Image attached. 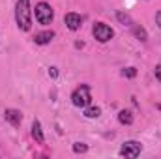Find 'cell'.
I'll list each match as a JSON object with an SVG mask.
<instances>
[{
    "label": "cell",
    "instance_id": "30bf717a",
    "mask_svg": "<svg viewBox=\"0 0 161 159\" xmlns=\"http://www.w3.org/2000/svg\"><path fill=\"white\" fill-rule=\"evenodd\" d=\"M118 122H120L122 125H131L133 123V114L129 111H120L118 112Z\"/></svg>",
    "mask_w": 161,
    "mask_h": 159
},
{
    "label": "cell",
    "instance_id": "4fadbf2b",
    "mask_svg": "<svg viewBox=\"0 0 161 159\" xmlns=\"http://www.w3.org/2000/svg\"><path fill=\"white\" fill-rule=\"evenodd\" d=\"M116 17H118V21H120L122 25H127V26H131V25H133V21H131V17H129L127 13L118 11V13H116Z\"/></svg>",
    "mask_w": 161,
    "mask_h": 159
},
{
    "label": "cell",
    "instance_id": "ba28073f",
    "mask_svg": "<svg viewBox=\"0 0 161 159\" xmlns=\"http://www.w3.org/2000/svg\"><path fill=\"white\" fill-rule=\"evenodd\" d=\"M32 137L38 144H45V137H43V129H41L40 120H34L32 122Z\"/></svg>",
    "mask_w": 161,
    "mask_h": 159
},
{
    "label": "cell",
    "instance_id": "6da1fadb",
    "mask_svg": "<svg viewBox=\"0 0 161 159\" xmlns=\"http://www.w3.org/2000/svg\"><path fill=\"white\" fill-rule=\"evenodd\" d=\"M15 21H17V26L23 32H28L32 28L30 0H17V4H15Z\"/></svg>",
    "mask_w": 161,
    "mask_h": 159
},
{
    "label": "cell",
    "instance_id": "ac0fdd59",
    "mask_svg": "<svg viewBox=\"0 0 161 159\" xmlns=\"http://www.w3.org/2000/svg\"><path fill=\"white\" fill-rule=\"evenodd\" d=\"M156 23H158V26L161 28V11H158V13H156Z\"/></svg>",
    "mask_w": 161,
    "mask_h": 159
},
{
    "label": "cell",
    "instance_id": "5b68a950",
    "mask_svg": "<svg viewBox=\"0 0 161 159\" xmlns=\"http://www.w3.org/2000/svg\"><path fill=\"white\" fill-rule=\"evenodd\" d=\"M141 152H142V146H141V142H137V140H127V142H124L120 148V156L124 157H139L141 156Z\"/></svg>",
    "mask_w": 161,
    "mask_h": 159
},
{
    "label": "cell",
    "instance_id": "3957f363",
    "mask_svg": "<svg viewBox=\"0 0 161 159\" xmlns=\"http://www.w3.org/2000/svg\"><path fill=\"white\" fill-rule=\"evenodd\" d=\"M36 21L40 23V25H51L53 23V19H54V11H53V8L47 4V2H40V4H36Z\"/></svg>",
    "mask_w": 161,
    "mask_h": 159
},
{
    "label": "cell",
    "instance_id": "e0dca14e",
    "mask_svg": "<svg viewBox=\"0 0 161 159\" xmlns=\"http://www.w3.org/2000/svg\"><path fill=\"white\" fill-rule=\"evenodd\" d=\"M56 75H58V71H56V68H49V77H53V79H56Z\"/></svg>",
    "mask_w": 161,
    "mask_h": 159
},
{
    "label": "cell",
    "instance_id": "52a82bcc",
    "mask_svg": "<svg viewBox=\"0 0 161 159\" xmlns=\"http://www.w3.org/2000/svg\"><path fill=\"white\" fill-rule=\"evenodd\" d=\"M4 118H6V122H9L13 127H19L21 122H23V114H21V111H17V109H6Z\"/></svg>",
    "mask_w": 161,
    "mask_h": 159
},
{
    "label": "cell",
    "instance_id": "2e32d148",
    "mask_svg": "<svg viewBox=\"0 0 161 159\" xmlns=\"http://www.w3.org/2000/svg\"><path fill=\"white\" fill-rule=\"evenodd\" d=\"M154 75H156V79L161 82V64H158V66H156V69H154Z\"/></svg>",
    "mask_w": 161,
    "mask_h": 159
},
{
    "label": "cell",
    "instance_id": "277c9868",
    "mask_svg": "<svg viewBox=\"0 0 161 159\" xmlns=\"http://www.w3.org/2000/svg\"><path fill=\"white\" fill-rule=\"evenodd\" d=\"M92 34H94V38L99 41V43H107V41L114 36L113 28L109 25H105V23H96L94 28H92Z\"/></svg>",
    "mask_w": 161,
    "mask_h": 159
},
{
    "label": "cell",
    "instance_id": "7c38bea8",
    "mask_svg": "<svg viewBox=\"0 0 161 159\" xmlns=\"http://www.w3.org/2000/svg\"><path fill=\"white\" fill-rule=\"evenodd\" d=\"M84 116L86 118H99L101 116V109L99 107H84Z\"/></svg>",
    "mask_w": 161,
    "mask_h": 159
},
{
    "label": "cell",
    "instance_id": "8fae6325",
    "mask_svg": "<svg viewBox=\"0 0 161 159\" xmlns=\"http://www.w3.org/2000/svg\"><path fill=\"white\" fill-rule=\"evenodd\" d=\"M131 28H133V34H135V36H137L141 41H146V40H148V34H146V30H144L142 26H139V25H135V23H133V25H131Z\"/></svg>",
    "mask_w": 161,
    "mask_h": 159
},
{
    "label": "cell",
    "instance_id": "9c48e42d",
    "mask_svg": "<svg viewBox=\"0 0 161 159\" xmlns=\"http://www.w3.org/2000/svg\"><path fill=\"white\" fill-rule=\"evenodd\" d=\"M53 38H54V32H53V30H45V32L36 34V36H34V41H36L38 45H47V43H51Z\"/></svg>",
    "mask_w": 161,
    "mask_h": 159
},
{
    "label": "cell",
    "instance_id": "5bb4252c",
    "mask_svg": "<svg viewBox=\"0 0 161 159\" xmlns=\"http://www.w3.org/2000/svg\"><path fill=\"white\" fill-rule=\"evenodd\" d=\"M73 152H75V154H86V152H88V146L82 144V142H75V144H73Z\"/></svg>",
    "mask_w": 161,
    "mask_h": 159
},
{
    "label": "cell",
    "instance_id": "9a60e30c",
    "mask_svg": "<svg viewBox=\"0 0 161 159\" xmlns=\"http://www.w3.org/2000/svg\"><path fill=\"white\" fill-rule=\"evenodd\" d=\"M122 75H124V77H127V79H133V77L137 75V69H135V68H127V69H124V71H122Z\"/></svg>",
    "mask_w": 161,
    "mask_h": 159
},
{
    "label": "cell",
    "instance_id": "8992f818",
    "mask_svg": "<svg viewBox=\"0 0 161 159\" xmlns=\"http://www.w3.org/2000/svg\"><path fill=\"white\" fill-rule=\"evenodd\" d=\"M64 23H66V26L69 30H79L80 25H82V17L79 13H75V11H69V13L64 15Z\"/></svg>",
    "mask_w": 161,
    "mask_h": 159
},
{
    "label": "cell",
    "instance_id": "7a4b0ae2",
    "mask_svg": "<svg viewBox=\"0 0 161 159\" xmlns=\"http://www.w3.org/2000/svg\"><path fill=\"white\" fill-rule=\"evenodd\" d=\"M90 101H92V96H90V86H88V84H80V86H77V88L73 90V94H71V103H73L75 107L84 109V107L90 105Z\"/></svg>",
    "mask_w": 161,
    "mask_h": 159
}]
</instances>
